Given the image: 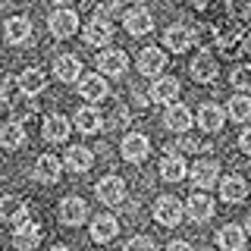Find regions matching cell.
<instances>
[{"mask_svg": "<svg viewBox=\"0 0 251 251\" xmlns=\"http://www.w3.org/2000/svg\"><path fill=\"white\" fill-rule=\"evenodd\" d=\"M53 75H57L60 82H78V78H82V63H78V57L60 53V57L53 60Z\"/></svg>", "mask_w": 251, "mask_h": 251, "instance_id": "cell-20", "label": "cell"}, {"mask_svg": "<svg viewBox=\"0 0 251 251\" xmlns=\"http://www.w3.org/2000/svg\"><path fill=\"white\" fill-rule=\"evenodd\" d=\"M217 245L223 251H242L245 248V229L242 226H223V229L217 232Z\"/></svg>", "mask_w": 251, "mask_h": 251, "instance_id": "cell-32", "label": "cell"}, {"mask_svg": "<svg viewBox=\"0 0 251 251\" xmlns=\"http://www.w3.org/2000/svg\"><path fill=\"white\" fill-rule=\"evenodd\" d=\"M50 251H69V248H66V245H53Z\"/></svg>", "mask_w": 251, "mask_h": 251, "instance_id": "cell-43", "label": "cell"}, {"mask_svg": "<svg viewBox=\"0 0 251 251\" xmlns=\"http://www.w3.org/2000/svg\"><path fill=\"white\" fill-rule=\"evenodd\" d=\"M78 94H82V100L100 104V100L110 94L107 78H104V75H82V78H78Z\"/></svg>", "mask_w": 251, "mask_h": 251, "instance_id": "cell-11", "label": "cell"}, {"mask_svg": "<svg viewBox=\"0 0 251 251\" xmlns=\"http://www.w3.org/2000/svg\"><path fill=\"white\" fill-rule=\"evenodd\" d=\"M73 123H75V129L82 132V135H94V132L104 129V116H100L94 107H78Z\"/></svg>", "mask_w": 251, "mask_h": 251, "instance_id": "cell-24", "label": "cell"}, {"mask_svg": "<svg viewBox=\"0 0 251 251\" xmlns=\"http://www.w3.org/2000/svg\"><path fill=\"white\" fill-rule=\"evenodd\" d=\"M126 66H129V57H126L123 50H100L98 53V69H100V75H123L126 73Z\"/></svg>", "mask_w": 251, "mask_h": 251, "instance_id": "cell-14", "label": "cell"}, {"mask_svg": "<svg viewBox=\"0 0 251 251\" xmlns=\"http://www.w3.org/2000/svg\"><path fill=\"white\" fill-rule=\"evenodd\" d=\"M66 167L73 170V173H88L94 167V154L85 145H73L66 151Z\"/></svg>", "mask_w": 251, "mask_h": 251, "instance_id": "cell-30", "label": "cell"}, {"mask_svg": "<svg viewBox=\"0 0 251 251\" xmlns=\"http://www.w3.org/2000/svg\"><path fill=\"white\" fill-rule=\"evenodd\" d=\"M0 220H6V223H22V220H28L25 204L16 198V195H3V198H0Z\"/></svg>", "mask_w": 251, "mask_h": 251, "instance_id": "cell-29", "label": "cell"}, {"mask_svg": "<svg viewBox=\"0 0 251 251\" xmlns=\"http://www.w3.org/2000/svg\"><path fill=\"white\" fill-rule=\"evenodd\" d=\"M160 176L167 179V182H182V179L188 176V167H185V160L179 154H167L160 160Z\"/></svg>", "mask_w": 251, "mask_h": 251, "instance_id": "cell-31", "label": "cell"}, {"mask_svg": "<svg viewBox=\"0 0 251 251\" xmlns=\"http://www.w3.org/2000/svg\"><path fill=\"white\" fill-rule=\"evenodd\" d=\"M123 25L129 35H148V31L154 28V16L145 10V6H132L129 13L123 16Z\"/></svg>", "mask_w": 251, "mask_h": 251, "instance_id": "cell-13", "label": "cell"}, {"mask_svg": "<svg viewBox=\"0 0 251 251\" xmlns=\"http://www.w3.org/2000/svg\"><path fill=\"white\" fill-rule=\"evenodd\" d=\"M226 13H229L232 19L248 22L251 19V0H226Z\"/></svg>", "mask_w": 251, "mask_h": 251, "instance_id": "cell-35", "label": "cell"}, {"mask_svg": "<svg viewBox=\"0 0 251 251\" xmlns=\"http://www.w3.org/2000/svg\"><path fill=\"white\" fill-rule=\"evenodd\" d=\"M13 245L19 251H35L41 245V226H38L35 220H22L13 232Z\"/></svg>", "mask_w": 251, "mask_h": 251, "instance_id": "cell-7", "label": "cell"}, {"mask_svg": "<svg viewBox=\"0 0 251 251\" xmlns=\"http://www.w3.org/2000/svg\"><path fill=\"white\" fill-rule=\"evenodd\" d=\"M207 3H210V0H192V6H198V10H204Z\"/></svg>", "mask_w": 251, "mask_h": 251, "instance_id": "cell-41", "label": "cell"}, {"mask_svg": "<svg viewBox=\"0 0 251 251\" xmlns=\"http://www.w3.org/2000/svg\"><path fill=\"white\" fill-rule=\"evenodd\" d=\"M232 88L235 91H251V66H235L232 69Z\"/></svg>", "mask_w": 251, "mask_h": 251, "instance_id": "cell-36", "label": "cell"}, {"mask_svg": "<svg viewBox=\"0 0 251 251\" xmlns=\"http://www.w3.org/2000/svg\"><path fill=\"white\" fill-rule=\"evenodd\" d=\"M3 38H6V44H25L31 38V22L25 16H10L3 25Z\"/></svg>", "mask_w": 251, "mask_h": 251, "instance_id": "cell-22", "label": "cell"}, {"mask_svg": "<svg viewBox=\"0 0 251 251\" xmlns=\"http://www.w3.org/2000/svg\"><path fill=\"white\" fill-rule=\"evenodd\" d=\"M217 73H220V66H217V60L210 57L207 50H201L198 57L192 60V78L195 82H214Z\"/></svg>", "mask_w": 251, "mask_h": 251, "instance_id": "cell-26", "label": "cell"}, {"mask_svg": "<svg viewBox=\"0 0 251 251\" xmlns=\"http://www.w3.org/2000/svg\"><path fill=\"white\" fill-rule=\"evenodd\" d=\"M226 116H229L232 123H248L251 120V98L248 94H235V98H229Z\"/></svg>", "mask_w": 251, "mask_h": 251, "instance_id": "cell-34", "label": "cell"}, {"mask_svg": "<svg viewBox=\"0 0 251 251\" xmlns=\"http://www.w3.org/2000/svg\"><path fill=\"white\" fill-rule=\"evenodd\" d=\"M185 214L188 220H195V223H207L210 217H214V201H210V195H192V198L185 201Z\"/></svg>", "mask_w": 251, "mask_h": 251, "instance_id": "cell-18", "label": "cell"}, {"mask_svg": "<svg viewBox=\"0 0 251 251\" xmlns=\"http://www.w3.org/2000/svg\"><path fill=\"white\" fill-rule=\"evenodd\" d=\"M47 28H50L53 38H73L78 31V13L75 10H53L50 19H47Z\"/></svg>", "mask_w": 251, "mask_h": 251, "instance_id": "cell-4", "label": "cell"}, {"mask_svg": "<svg viewBox=\"0 0 251 251\" xmlns=\"http://www.w3.org/2000/svg\"><path fill=\"white\" fill-rule=\"evenodd\" d=\"M57 217H60V223H63V226H82V223H85V217H88V207H85V201H82V198L69 195V198H63L60 210H57Z\"/></svg>", "mask_w": 251, "mask_h": 251, "instance_id": "cell-9", "label": "cell"}, {"mask_svg": "<svg viewBox=\"0 0 251 251\" xmlns=\"http://www.w3.org/2000/svg\"><path fill=\"white\" fill-rule=\"evenodd\" d=\"M214 38H217V47L223 53H229V57L245 50V44H242V41L251 44V31H242L239 25H232V22H220V25L214 28Z\"/></svg>", "mask_w": 251, "mask_h": 251, "instance_id": "cell-1", "label": "cell"}, {"mask_svg": "<svg viewBox=\"0 0 251 251\" xmlns=\"http://www.w3.org/2000/svg\"><path fill=\"white\" fill-rule=\"evenodd\" d=\"M69 129H73V123H69L66 116L53 113V116H47V120H44L41 135H44V141H50V145H60V141L69 138Z\"/></svg>", "mask_w": 251, "mask_h": 251, "instance_id": "cell-15", "label": "cell"}, {"mask_svg": "<svg viewBox=\"0 0 251 251\" xmlns=\"http://www.w3.org/2000/svg\"><path fill=\"white\" fill-rule=\"evenodd\" d=\"M82 38H85V44H91V47H107V41L113 38V22H110V16L98 13L88 25L82 28Z\"/></svg>", "mask_w": 251, "mask_h": 251, "instance_id": "cell-2", "label": "cell"}, {"mask_svg": "<svg viewBox=\"0 0 251 251\" xmlns=\"http://www.w3.org/2000/svg\"><path fill=\"white\" fill-rule=\"evenodd\" d=\"M154 220L160 226H179L182 223V204H179L176 198H170V195H163V198H157L154 204Z\"/></svg>", "mask_w": 251, "mask_h": 251, "instance_id": "cell-5", "label": "cell"}, {"mask_svg": "<svg viewBox=\"0 0 251 251\" xmlns=\"http://www.w3.org/2000/svg\"><path fill=\"white\" fill-rule=\"evenodd\" d=\"M163 69H167V53H163L160 47H145V50L138 53V73L141 75L157 78Z\"/></svg>", "mask_w": 251, "mask_h": 251, "instance_id": "cell-10", "label": "cell"}, {"mask_svg": "<svg viewBox=\"0 0 251 251\" xmlns=\"http://www.w3.org/2000/svg\"><path fill=\"white\" fill-rule=\"evenodd\" d=\"M223 123H226V110L223 107H217V104H204L198 107V126L204 132H220L223 129Z\"/></svg>", "mask_w": 251, "mask_h": 251, "instance_id": "cell-19", "label": "cell"}, {"mask_svg": "<svg viewBox=\"0 0 251 251\" xmlns=\"http://www.w3.org/2000/svg\"><path fill=\"white\" fill-rule=\"evenodd\" d=\"M38 110V104H35V94H25V91H19V94H13L10 98V113H13V120H28L31 113Z\"/></svg>", "mask_w": 251, "mask_h": 251, "instance_id": "cell-33", "label": "cell"}, {"mask_svg": "<svg viewBox=\"0 0 251 251\" xmlns=\"http://www.w3.org/2000/svg\"><path fill=\"white\" fill-rule=\"evenodd\" d=\"M50 3H57V6H66V3H73V0H50Z\"/></svg>", "mask_w": 251, "mask_h": 251, "instance_id": "cell-42", "label": "cell"}, {"mask_svg": "<svg viewBox=\"0 0 251 251\" xmlns=\"http://www.w3.org/2000/svg\"><path fill=\"white\" fill-rule=\"evenodd\" d=\"M167 251H192V245H188V242H170Z\"/></svg>", "mask_w": 251, "mask_h": 251, "instance_id": "cell-39", "label": "cell"}, {"mask_svg": "<svg viewBox=\"0 0 251 251\" xmlns=\"http://www.w3.org/2000/svg\"><path fill=\"white\" fill-rule=\"evenodd\" d=\"M132 3H145V0H132Z\"/></svg>", "mask_w": 251, "mask_h": 251, "instance_id": "cell-45", "label": "cell"}, {"mask_svg": "<svg viewBox=\"0 0 251 251\" xmlns=\"http://www.w3.org/2000/svg\"><path fill=\"white\" fill-rule=\"evenodd\" d=\"M245 226H248V235H251V214H248V220H245Z\"/></svg>", "mask_w": 251, "mask_h": 251, "instance_id": "cell-44", "label": "cell"}, {"mask_svg": "<svg viewBox=\"0 0 251 251\" xmlns=\"http://www.w3.org/2000/svg\"><path fill=\"white\" fill-rule=\"evenodd\" d=\"M163 44H167V50H173V53H182L195 44V31L188 25H170L167 35H163Z\"/></svg>", "mask_w": 251, "mask_h": 251, "instance_id": "cell-17", "label": "cell"}, {"mask_svg": "<svg viewBox=\"0 0 251 251\" xmlns=\"http://www.w3.org/2000/svg\"><path fill=\"white\" fill-rule=\"evenodd\" d=\"M220 195H223V201H229V204L245 201L248 198L245 176H223V179H220Z\"/></svg>", "mask_w": 251, "mask_h": 251, "instance_id": "cell-23", "label": "cell"}, {"mask_svg": "<svg viewBox=\"0 0 251 251\" xmlns=\"http://www.w3.org/2000/svg\"><path fill=\"white\" fill-rule=\"evenodd\" d=\"M239 148H242V151H245V154L251 157V129H245V132H242V138H239Z\"/></svg>", "mask_w": 251, "mask_h": 251, "instance_id": "cell-38", "label": "cell"}, {"mask_svg": "<svg viewBox=\"0 0 251 251\" xmlns=\"http://www.w3.org/2000/svg\"><path fill=\"white\" fill-rule=\"evenodd\" d=\"M60 173H63V163L57 160V154H41L38 157V163H35V179L38 182L50 185V182L60 179Z\"/></svg>", "mask_w": 251, "mask_h": 251, "instance_id": "cell-21", "label": "cell"}, {"mask_svg": "<svg viewBox=\"0 0 251 251\" xmlns=\"http://www.w3.org/2000/svg\"><path fill=\"white\" fill-rule=\"evenodd\" d=\"M179 98V78L173 75H157L151 85V100L154 104H176Z\"/></svg>", "mask_w": 251, "mask_h": 251, "instance_id": "cell-12", "label": "cell"}, {"mask_svg": "<svg viewBox=\"0 0 251 251\" xmlns=\"http://www.w3.org/2000/svg\"><path fill=\"white\" fill-rule=\"evenodd\" d=\"M188 173H192L188 179H192V185H195V188H207V192H210V185H214V182H217V176H220V163H217V160H210V157H201V160L195 163V167L188 170Z\"/></svg>", "mask_w": 251, "mask_h": 251, "instance_id": "cell-8", "label": "cell"}, {"mask_svg": "<svg viewBox=\"0 0 251 251\" xmlns=\"http://www.w3.org/2000/svg\"><path fill=\"white\" fill-rule=\"evenodd\" d=\"M94 195H98V201L107 204V207H120L126 201V182L120 176H104L98 185H94Z\"/></svg>", "mask_w": 251, "mask_h": 251, "instance_id": "cell-3", "label": "cell"}, {"mask_svg": "<svg viewBox=\"0 0 251 251\" xmlns=\"http://www.w3.org/2000/svg\"><path fill=\"white\" fill-rule=\"evenodd\" d=\"M16 82H19V91H25V94H41V91L47 88V75H44L38 66H28V69H22Z\"/></svg>", "mask_w": 251, "mask_h": 251, "instance_id": "cell-28", "label": "cell"}, {"mask_svg": "<svg viewBox=\"0 0 251 251\" xmlns=\"http://www.w3.org/2000/svg\"><path fill=\"white\" fill-rule=\"evenodd\" d=\"M123 251H154V242L148 239V235H135V239L126 242V248H123Z\"/></svg>", "mask_w": 251, "mask_h": 251, "instance_id": "cell-37", "label": "cell"}, {"mask_svg": "<svg viewBox=\"0 0 251 251\" xmlns=\"http://www.w3.org/2000/svg\"><path fill=\"white\" fill-rule=\"evenodd\" d=\"M116 232H120V220L116 217H110V214L94 217V223H91V239L94 242H113Z\"/></svg>", "mask_w": 251, "mask_h": 251, "instance_id": "cell-27", "label": "cell"}, {"mask_svg": "<svg viewBox=\"0 0 251 251\" xmlns=\"http://www.w3.org/2000/svg\"><path fill=\"white\" fill-rule=\"evenodd\" d=\"M163 126H167L170 132L185 135V132L192 129V113H188V107L185 104H170L167 113H163Z\"/></svg>", "mask_w": 251, "mask_h": 251, "instance_id": "cell-16", "label": "cell"}, {"mask_svg": "<svg viewBox=\"0 0 251 251\" xmlns=\"http://www.w3.org/2000/svg\"><path fill=\"white\" fill-rule=\"evenodd\" d=\"M25 145V129L19 120H10L6 126H0V148L3 151H19Z\"/></svg>", "mask_w": 251, "mask_h": 251, "instance_id": "cell-25", "label": "cell"}, {"mask_svg": "<svg viewBox=\"0 0 251 251\" xmlns=\"http://www.w3.org/2000/svg\"><path fill=\"white\" fill-rule=\"evenodd\" d=\"M120 151H123V157L129 163H141V160H148V154H151V141L141 135V132H129V135L123 138Z\"/></svg>", "mask_w": 251, "mask_h": 251, "instance_id": "cell-6", "label": "cell"}, {"mask_svg": "<svg viewBox=\"0 0 251 251\" xmlns=\"http://www.w3.org/2000/svg\"><path fill=\"white\" fill-rule=\"evenodd\" d=\"M3 110H10V98H6V91L0 88V113H3Z\"/></svg>", "mask_w": 251, "mask_h": 251, "instance_id": "cell-40", "label": "cell"}]
</instances>
